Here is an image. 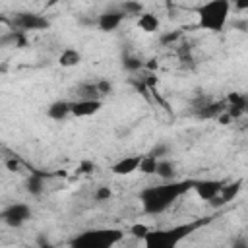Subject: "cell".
<instances>
[{
  "label": "cell",
  "instance_id": "obj_32",
  "mask_svg": "<svg viewBox=\"0 0 248 248\" xmlns=\"http://www.w3.org/2000/svg\"><path fill=\"white\" fill-rule=\"evenodd\" d=\"M244 114H248V95H244Z\"/></svg>",
  "mask_w": 248,
  "mask_h": 248
},
{
  "label": "cell",
  "instance_id": "obj_7",
  "mask_svg": "<svg viewBox=\"0 0 248 248\" xmlns=\"http://www.w3.org/2000/svg\"><path fill=\"white\" fill-rule=\"evenodd\" d=\"M103 103L101 99H78L72 103V114L78 116V118H83V116H93L101 110Z\"/></svg>",
  "mask_w": 248,
  "mask_h": 248
},
{
  "label": "cell",
  "instance_id": "obj_6",
  "mask_svg": "<svg viewBox=\"0 0 248 248\" xmlns=\"http://www.w3.org/2000/svg\"><path fill=\"white\" fill-rule=\"evenodd\" d=\"M0 217H2V221H4L8 227L17 229V227H21V225L31 217V209H29L27 203H21V202L10 203L8 207H4V211H2Z\"/></svg>",
  "mask_w": 248,
  "mask_h": 248
},
{
  "label": "cell",
  "instance_id": "obj_25",
  "mask_svg": "<svg viewBox=\"0 0 248 248\" xmlns=\"http://www.w3.org/2000/svg\"><path fill=\"white\" fill-rule=\"evenodd\" d=\"M130 232H132L134 236H140V238H145V236H147V232H149V229H147L145 225H132V229H130Z\"/></svg>",
  "mask_w": 248,
  "mask_h": 248
},
{
  "label": "cell",
  "instance_id": "obj_20",
  "mask_svg": "<svg viewBox=\"0 0 248 248\" xmlns=\"http://www.w3.org/2000/svg\"><path fill=\"white\" fill-rule=\"evenodd\" d=\"M122 66L128 70V72H138L143 68V62L136 56V54H130V52H124L122 54Z\"/></svg>",
  "mask_w": 248,
  "mask_h": 248
},
{
  "label": "cell",
  "instance_id": "obj_3",
  "mask_svg": "<svg viewBox=\"0 0 248 248\" xmlns=\"http://www.w3.org/2000/svg\"><path fill=\"white\" fill-rule=\"evenodd\" d=\"M209 219H203V221H192V223H186V225H178V227H172V229H167V231H155V232H147V236L143 238L145 246L147 248H170V246H176L184 236H188L190 232H194L198 227L205 225Z\"/></svg>",
  "mask_w": 248,
  "mask_h": 248
},
{
  "label": "cell",
  "instance_id": "obj_24",
  "mask_svg": "<svg viewBox=\"0 0 248 248\" xmlns=\"http://www.w3.org/2000/svg\"><path fill=\"white\" fill-rule=\"evenodd\" d=\"M97 87H99L101 97H103V95H110V93H112V83H110V81H107V79H99V81H97Z\"/></svg>",
  "mask_w": 248,
  "mask_h": 248
},
{
  "label": "cell",
  "instance_id": "obj_21",
  "mask_svg": "<svg viewBox=\"0 0 248 248\" xmlns=\"http://www.w3.org/2000/svg\"><path fill=\"white\" fill-rule=\"evenodd\" d=\"M182 37V31L180 29H176V31H172V33H165V35H161V45H172L174 41H178Z\"/></svg>",
  "mask_w": 248,
  "mask_h": 248
},
{
  "label": "cell",
  "instance_id": "obj_11",
  "mask_svg": "<svg viewBox=\"0 0 248 248\" xmlns=\"http://www.w3.org/2000/svg\"><path fill=\"white\" fill-rule=\"evenodd\" d=\"M46 114L52 120H64L68 114H72V103H68V101H54L46 108Z\"/></svg>",
  "mask_w": 248,
  "mask_h": 248
},
{
  "label": "cell",
  "instance_id": "obj_4",
  "mask_svg": "<svg viewBox=\"0 0 248 248\" xmlns=\"http://www.w3.org/2000/svg\"><path fill=\"white\" fill-rule=\"evenodd\" d=\"M124 236L122 231L118 229H95V231H85L78 234L72 240V246L76 248H108L116 242H120Z\"/></svg>",
  "mask_w": 248,
  "mask_h": 248
},
{
  "label": "cell",
  "instance_id": "obj_22",
  "mask_svg": "<svg viewBox=\"0 0 248 248\" xmlns=\"http://www.w3.org/2000/svg\"><path fill=\"white\" fill-rule=\"evenodd\" d=\"M153 157H157V159H161V157H165V155H169V145L167 143H157L151 151H149Z\"/></svg>",
  "mask_w": 248,
  "mask_h": 248
},
{
  "label": "cell",
  "instance_id": "obj_31",
  "mask_svg": "<svg viewBox=\"0 0 248 248\" xmlns=\"http://www.w3.org/2000/svg\"><path fill=\"white\" fill-rule=\"evenodd\" d=\"M145 66H147V70H151V72H153V70H157V66H159V64H157V60H153V58H151V60H147V64H145Z\"/></svg>",
  "mask_w": 248,
  "mask_h": 248
},
{
  "label": "cell",
  "instance_id": "obj_16",
  "mask_svg": "<svg viewBox=\"0 0 248 248\" xmlns=\"http://www.w3.org/2000/svg\"><path fill=\"white\" fill-rule=\"evenodd\" d=\"M174 163L172 161H169V159H159V163H157V170H155V174L159 176V178H163V180H172L174 178Z\"/></svg>",
  "mask_w": 248,
  "mask_h": 248
},
{
  "label": "cell",
  "instance_id": "obj_5",
  "mask_svg": "<svg viewBox=\"0 0 248 248\" xmlns=\"http://www.w3.org/2000/svg\"><path fill=\"white\" fill-rule=\"evenodd\" d=\"M12 23H14L16 29H21V31H45V29L50 27V21L45 16L35 14V12H17V14H14Z\"/></svg>",
  "mask_w": 248,
  "mask_h": 248
},
{
  "label": "cell",
  "instance_id": "obj_12",
  "mask_svg": "<svg viewBox=\"0 0 248 248\" xmlns=\"http://www.w3.org/2000/svg\"><path fill=\"white\" fill-rule=\"evenodd\" d=\"M45 172H39V170H33L31 176L27 178L25 182V190L31 194V196H41L43 190H45Z\"/></svg>",
  "mask_w": 248,
  "mask_h": 248
},
{
  "label": "cell",
  "instance_id": "obj_29",
  "mask_svg": "<svg viewBox=\"0 0 248 248\" xmlns=\"http://www.w3.org/2000/svg\"><path fill=\"white\" fill-rule=\"evenodd\" d=\"M78 21H79L81 25H95V23H97L95 19H91V17H83V16H81V17H79Z\"/></svg>",
  "mask_w": 248,
  "mask_h": 248
},
{
  "label": "cell",
  "instance_id": "obj_17",
  "mask_svg": "<svg viewBox=\"0 0 248 248\" xmlns=\"http://www.w3.org/2000/svg\"><path fill=\"white\" fill-rule=\"evenodd\" d=\"M120 10L124 12L126 17H140L143 14V6L140 0H124L120 4Z\"/></svg>",
  "mask_w": 248,
  "mask_h": 248
},
{
  "label": "cell",
  "instance_id": "obj_13",
  "mask_svg": "<svg viewBox=\"0 0 248 248\" xmlns=\"http://www.w3.org/2000/svg\"><path fill=\"white\" fill-rule=\"evenodd\" d=\"M159 25H161L159 17H157L155 14H151V12H143V14L138 17V27H140L143 33H155V31H159Z\"/></svg>",
  "mask_w": 248,
  "mask_h": 248
},
{
  "label": "cell",
  "instance_id": "obj_9",
  "mask_svg": "<svg viewBox=\"0 0 248 248\" xmlns=\"http://www.w3.org/2000/svg\"><path fill=\"white\" fill-rule=\"evenodd\" d=\"M221 188H223V182L221 180H196L194 182V190L196 194L205 200V202H211L215 196L221 194Z\"/></svg>",
  "mask_w": 248,
  "mask_h": 248
},
{
  "label": "cell",
  "instance_id": "obj_2",
  "mask_svg": "<svg viewBox=\"0 0 248 248\" xmlns=\"http://www.w3.org/2000/svg\"><path fill=\"white\" fill-rule=\"evenodd\" d=\"M231 2L229 0H207L198 8V23L202 29L221 33L229 21Z\"/></svg>",
  "mask_w": 248,
  "mask_h": 248
},
{
  "label": "cell",
  "instance_id": "obj_18",
  "mask_svg": "<svg viewBox=\"0 0 248 248\" xmlns=\"http://www.w3.org/2000/svg\"><path fill=\"white\" fill-rule=\"evenodd\" d=\"M157 163H159V159L153 157L151 153L141 155V161H140V172H143V174H155V170H157Z\"/></svg>",
  "mask_w": 248,
  "mask_h": 248
},
{
  "label": "cell",
  "instance_id": "obj_1",
  "mask_svg": "<svg viewBox=\"0 0 248 248\" xmlns=\"http://www.w3.org/2000/svg\"><path fill=\"white\" fill-rule=\"evenodd\" d=\"M196 180H182V182H169V184H159V186H149L145 190H141L140 200H141V207L145 213L149 215H157L163 213L165 209H169L182 194H186L188 190L194 188Z\"/></svg>",
  "mask_w": 248,
  "mask_h": 248
},
{
  "label": "cell",
  "instance_id": "obj_8",
  "mask_svg": "<svg viewBox=\"0 0 248 248\" xmlns=\"http://www.w3.org/2000/svg\"><path fill=\"white\" fill-rule=\"evenodd\" d=\"M126 16H124V12L118 8H110V10H107V12H103L101 16H99V19H97V27L101 29V31H114L120 23H122V19H124Z\"/></svg>",
  "mask_w": 248,
  "mask_h": 248
},
{
  "label": "cell",
  "instance_id": "obj_19",
  "mask_svg": "<svg viewBox=\"0 0 248 248\" xmlns=\"http://www.w3.org/2000/svg\"><path fill=\"white\" fill-rule=\"evenodd\" d=\"M240 184H242L240 180H236V182H232V184H227V186L223 184V188H221V194H219V196L223 198V202H225V203H227V202H232V200L238 196V192H240Z\"/></svg>",
  "mask_w": 248,
  "mask_h": 248
},
{
  "label": "cell",
  "instance_id": "obj_28",
  "mask_svg": "<svg viewBox=\"0 0 248 248\" xmlns=\"http://www.w3.org/2000/svg\"><path fill=\"white\" fill-rule=\"evenodd\" d=\"M232 27L242 29V31H248V21H232Z\"/></svg>",
  "mask_w": 248,
  "mask_h": 248
},
{
  "label": "cell",
  "instance_id": "obj_26",
  "mask_svg": "<svg viewBox=\"0 0 248 248\" xmlns=\"http://www.w3.org/2000/svg\"><path fill=\"white\" fill-rule=\"evenodd\" d=\"M6 167H8V170H12V172H16V170H19V161L14 157V159H8L6 161Z\"/></svg>",
  "mask_w": 248,
  "mask_h": 248
},
{
  "label": "cell",
  "instance_id": "obj_15",
  "mask_svg": "<svg viewBox=\"0 0 248 248\" xmlns=\"http://www.w3.org/2000/svg\"><path fill=\"white\" fill-rule=\"evenodd\" d=\"M79 62H81V54L76 48H64L62 54L58 56V64L62 68H72V66H78Z\"/></svg>",
  "mask_w": 248,
  "mask_h": 248
},
{
  "label": "cell",
  "instance_id": "obj_10",
  "mask_svg": "<svg viewBox=\"0 0 248 248\" xmlns=\"http://www.w3.org/2000/svg\"><path fill=\"white\" fill-rule=\"evenodd\" d=\"M140 161H141V155H130V157H124L120 161H116L110 170L118 176H126V174H132L134 170L140 169Z\"/></svg>",
  "mask_w": 248,
  "mask_h": 248
},
{
  "label": "cell",
  "instance_id": "obj_30",
  "mask_svg": "<svg viewBox=\"0 0 248 248\" xmlns=\"http://www.w3.org/2000/svg\"><path fill=\"white\" fill-rule=\"evenodd\" d=\"M234 6L238 10H248V0H234Z\"/></svg>",
  "mask_w": 248,
  "mask_h": 248
},
{
  "label": "cell",
  "instance_id": "obj_23",
  "mask_svg": "<svg viewBox=\"0 0 248 248\" xmlns=\"http://www.w3.org/2000/svg\"><path fill=\"white\" fill-rule=\"evenodd\" d=\"M110 198V188L108 186H99L97 190H95V200L97 202H105V200H108Z\"/></svg>",
  "mask_w": 248,
  "mask_h": 248
},
{
  "label": "cell",
  "instance_id": "obj_27",
  "mask_svg": "<svg viewBox=\"0 0 248 248\" xmlns=\"http://www.w3.org/2000/svg\"><path fill=\"white\" fill-rule=\"evenodd\" d=\"M91 169H93V163H89V161H83L79 165V172H89Z\"/></svg>",
  "mask_w": 248,
  "mask_h": 248
},
{
  "label": "cell",
  "instance_id": "obj_33",
  "mask_svg": "<svg viewBox=\"0 0 248 248\" xmlns=\"http://www.w3.org/2000/svg\"><path fill=\"white\" fill-rule=\"evenodd\" d=\"M48 6H54V4H58V2H66V0H45Z\"/></svg>",
  "mask_w": 248,
  "mask_h": 248
},
{
  "label": "cell",
  "instance_id": "obj_14",
  "mask_svg": "<svg viewBox=\"0 0 248 248\" xmlns=\"http://www.w3.org/2000/svg\"><path fill=\"white\" fill-rule=\"evenodd\" d=\"M76 95L78 99H101V93H99V87H97V81H85V83H79L76 87Z\"/></svg>",
  "mask_w": 248,
  "mask_h": 248
}]
</instances>
